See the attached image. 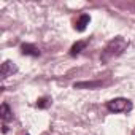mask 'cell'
Masks as SVG:
<instances>
[{
  "label": "cell",
  "instance_id": "obj_3",
  "mask_svg": "<svg viewBox=\"0 0 135 135\" xmlns=\"http://www.w3.org/2000/svg\"><path fill=\"white\" fill-rule=\"evenodd\" d=\"M16 72V65L11 62V60H5L2 64V69H0V73H2L3 78H8L10 75H13Z\"/></svg>",
  "mask_w": 135,
  "mask_h": 135
},
{
  "label": "cell",
  "instance_id": "obj_7",
  "mask_svg": "<svg viewBox=\"0 0 135 135\" xmlns=\"http://www.w3.org/2000/svg\"><path fill=\"white\" fill-rule=\"evenodd\" d=\"M86 46H88V41H76V43L72 46V49H70V56H76V54H80Z\"/></svg>",
  "mask_w": 135,
  "mask_h": 135
},
{
  "label": "cell",
  "instance_id": "obj_2",
  "mask_svg": "<svg viewBox=\"0 0 135 135\" xmlns=\"http://www.w3.org/2000/svg\"><path fill=\"white\" fill-rule=\"evenodd\" d=\"M107 108H108V111H111V113H122V111L132 110V103H130V100H127V99L118 97V99L110 100V102L107 103Z\"/></svg>",
  "mask_w": 135,
  "mask_h": 135
},
{
  "label": "cell",
  "instance_id": "obj_1",
  "mask_svg": "<svg viewBox=\"0 0 135 135\" xmlns=\"http://www.w3.org/2000/svg\"><path fill=\"white\" fill-rule=\"evenodd\" d=\"M127 46H129V43H127L126 38H122V37L113 38V40L108 41V45L105 46V49H103V52H102V60H108V59H111V57L121 56V54L126 51Z\"/></svg>",
  "mask_w": 135,
  "mask_h": 135
},
{
  "label": "cell",
  "instance_id": "obj_4",
  "mask_svg": "<svg viewBox=\"0 0 135 135\" xmlns=\"http://www.w3.org/2000/svg\"><path fill=\"white\" fill-rule=\"evenodd\" d=\"M89 22H91L89 15H81V16L76 19V22H75V29H76L78 32H83V30H86V27L89 26Z\"/></svg>",
  "mask_w": 135,
  "mask_h": 135
},
{
  "label": "cell",
  "instance_id": "obj_8",
  "mask_svg": "<svg viewBox=\"0 0 135 135\" xmlns=\"http://www.w3.org/2000/svg\"><path fill=\"white\" fill-rule=\"evenodd\" d=\"M49 103H51V100H49L48 97H41V99L37 102V107H38V108H46Z\"/></svg>",
  "mask_w": 135,
  "mask_h": 135
},
{
  "label": "cell",
  "instance_id": "obj_5",
  "mask_svg": "<svg viewBox=\"0 0 135 135\" xmlns=\"http://www.w3.org/2000/svg\"><path fill=\"white\" fill-rule=\"evenodd\" d=\"M21 51H22V54H26V56H32V57L40 56V49H38L37 46L30 45V43H24V45H21Z\"/></svg>",
  "mask_w": 135,
  "mask_h": 135
},
{
  "label": "cell",
  "instance_id": "obj_6",
  "mask_svg": "<svg viewBox=\"0 0 135 135\" xmlns=\"http://www.w3.org/2000/svg\"><path fill=\"white\" fill-rule=\"evenodd\" d=\"M0 116L3 119V124H7L10 119H13V111L10 110L8 103H2V108H0Z\"/></svg>",
  "mask_w": 135,
  "mask_h": 135
}]
</instances>
